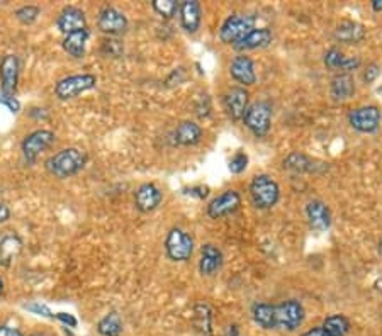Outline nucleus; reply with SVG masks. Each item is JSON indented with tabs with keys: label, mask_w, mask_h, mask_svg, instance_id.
<instances>
[{
	"label": "nucleus",
	"mask_w": 382,
	"mask_h": 336,
	"mask_svg": "<svg viewBox=\"0 0 382 336\" xmlns=\"http://www.w3.org/2000/svg\"><path fill=\"white\" fill-rule=\"evenodd\" d=\"M87 153L84 150L70 146L51 155L46 160L44 167L56 179H70V177L82 172L85 165H87Z\"/></svg>",
	"instance_id": "obj_1"
},
{
	"label": "nucleus",
	"mask_w": 382,
	"mask_h": 336,
	"mask_svg": "<svg viewBox=\"0 0 382 336\" xmlns=\"http://www.w3.org/2000/svg\"><path fill=\"white\" fill-rule=\"evenodd\" d=\"M250 197L257 209H272L281 199V187L270 175H257L250 183Z\"/></svg>",
	"instance_id": "obj_2"
},
{
	"label": "nucleus",
	"mask_w": 382,
	"mask_h": 336,
	"mask_svg": "<svg viewBox=\"0 0 382 336\" xmlns=\"http://www.w3.org/2000/svg\"><path fill=\"white\" fill-rule=\"evenodd\" d=\"M97 85V77L92 73H82V75H70L58 80L55 85V95L60 101H72L85 92L92 90Z\"/></svg>",
	"instance_id": "obj_3"
},
{
	"label": "nucleus",
	"mask_w": 382,
	"mask_h": 336,
	"mask_svg": "<svg viewBox=\"0 0 382 336\" xmlns=\"http://www.w3.org/2000/svg\"><path fill=\"white\" fill-rule=\"evenodd\" d=\"M242 121L255 136H265L272 126V105L265 101L253 102L252 105H249Z\"/></svg>",
	"instance_id": "obj_4"
},
{
	"label": "nucleus",
	"mask_w": 382,
	"mask_h": 336,
	"mask_svg": "<svg viewBox=\"0 0 382 336\" xmlns=\"http://www.w3.org/2000/svg\"><path fill=\"white\" fill-rule=\"evenodd\" d=\"M165 252L172 261H187L194 253L192 236L182 228H172L165 238Z\"/></svg>",
	"instance_id": "obj_5"
},
{
	"label": "nucleus",
	"mask_w": 382,
	"mask_h": 336,
	"mask_svg": "<svg viewBox=\"0 0 382 336\" xmlns=\"http://www.w3.org/2000/svg\"><path fill=\"white\" fill-rule=\"evenodd\" d=\"M304 321V307L299 300L289 299L275 306V330L296 331Z\"/></svg>",
	"instance_id": "obj_6"
},
{
	"label": "nucleus",
	"mask_w": 382,
	"mask_h": 336,
	"mask_svg": "<svg viewBox=\"0 0 382 336\" xmlns=\"http://www.w3.org/2000/svg\"><path fill=\"white\" fill-rule=\"evenodd\" d=\"M55 133L49 129H36L31 134H27L23 140V143H21V150H23V157L26 164L33 165L42 151L51 148V144L55 143Z\"/></svg>",
	"instance_id": "obj_7"
},
{
	"label": "nucleus",
	"mask_w": 382,
	"mask_h": 336,
	"mask_svg": "<svg viewBox=\"0 0 382 336\" xmlns=\"http://www.w3.org/2000/svg\"><path fill=\"white\" fill-rule=\"evenodd\" d=\"M255 26V17L245 14H233L222 23L219 29V40L225 44H236L245 34H249Z\"/></svg>",
	"instance_id": "obj_8"
},
{
	"label": "nucleus",
	"mask_w": 382,
	"mask_h": 336,
	"mask_svg": "<svg viewBox=\"0 0 382 336\" xmlns=\"http://www.w3.org/2000/svg\"><path fill=\"white\" fill-rule=\"evenodd\" d=\"M21 63L17 55H5L0 62V95L16 97L17 83H19Z\"/></svg>",
	"instance_id": "obj_9"
},
{
	"label": "nucleus",
	"mask_w": 382,
	"mask_h": 336,
	"mask_svg": "<svg viewBox=\"0 0 382 336\" xmlns=\"http://www.w3.org/2000/svg\"><path fill=\"white\" fill-rule=\"evenodd\" d=\"M381 111L376 105H364L353 109L348 114V122L359 133H374L381 126Z\"/></svg>",
	"instance_id": "obj_10"
},
{
	"label": "nucleus",
	"mask_w": 382,
	"mask_h": 336,
	"mask_svg": "<svg viewBox=\"0 0 382 336\" xmlns=\"http://www.w3.org/2000/svg\"><path fill=\"white\" fill-rule=\"evenodd\" d=\"M97 27L104 34H109V36H119V34L126 33L127 19L121 10H118L116 7L105 5L99 12Z\"/></svg>",
	"instance_id": "obj_11"
},
{
	"label": "nucleus",
	"mask_w": 382,
	"mask_h": 336,
	"mask_svg": "<svg viewBox=\"0 0 382 336\" xmlns=\"http://www.w3.org/2000/svg\"><path fill=\"white\" fill-rule=\"evenodd\" d=\"M242 206V197L236 190H226L221 196L214 197L207 206V216L212 219H221L236 212Z\"/></svg>",
	"instance_id": "obj_12"
},
{
	"label": "nucleus",
	"mask_w": 382,
	"mask_h": 336,
	"mask_svg": "<svg viewBox=\"0 0 382 336\" xmlns=\"http://www.w3.org/2000/svg\"><path fill=\"white\" fill-rule=\"evenodd\" d=\"M249 99H250V94L245 87L229 88V90L225 94L226 114H228L233 121H242L246 109H249Z\"/></svg>",
	"instance_id": "obj_13"
},
{
	"label": "nucleus",
	"mask_w": 382,
	"mask_h": 336,
	"mask_svg": "<svg viewBox=\"0 0 382 336\" xmlns=\"http://www.w3.org/2000/svg\"><path fill=\"white\" fill-rule=\"evenodd\" d=\"M56 27L63 36L70 33H77V31L87 29V17L85 12L79 7L68 5L60 12L58 19H56Z\"/></svg>",
	"instance_id": "obj_14"
},
{
	"label": "nucleus",
	"mask_w": 382,
	"mask_h": 336,
	"mask_svg": "<svg viewBox=\"0 0 382 336\" xmlns=\"http://www.w3.org/2000/svg\"><path fill=\"white\" fill-rule=\"evenodd\" d=\"M164 201V192L155 183H143L134 192V206L140 212H151Z\"/></svg>",
	"instance_id": "obj_15"
},
{
	"label": "nucleus",
	"mask_w": 382,
	"mask_h": 336,
	"mask_svg": "<svg viewBox=\"0 0 382 336\" xmlns=\"http://www.w3.org/2000/svg\"><path fill=\"white\" fill-rule=\"evenodd\" d=\"M24 248V243L19 235L16 233H3L0 236V267L9 268L10 265L16 263L17 258L21 257Z\"/></svg>",
	"instance_id": "obj_16"
},
{
	"label": "nucleus",
	"mask_w": 382,
	"mask_h": 336,
	"mask_svg": "<svg viewBox=\"0 0 382 336\" xmlns=\"http://www.w3.org/2000/svg\"><path fill=\"white\" fill-rule=\"evenodd\" d=\"M229 73L233 79L238 83H242V87H250L257 82V73H255V65L250 56H236L229 65Z\"/></svg>",
	"instance_id": "obj_17"
},
{
	"label": "nucleus",
	"mask_w": 382,
	"mask_h": 336,
	"mask_svg": "<svg viewBox=\"0 0 382 336\" xmlns=\"http://www.w3.org/2000/svg\"><path fill=\"white\" fill-rule=\"evenodd\" d=\"M180 12V24L189 34H194L199 31L201 21H203V10L201 3L196 0H186L179 5Z\"/></svg>",
	"instance_id": "obj_18"
},
{
	"label": "nucleus",
	"mask_w": 382,
	"mask_h": 336,
	"mask_svg": "<svg viewBox=\"0 0 382 336\" xmlns=\"http://www.w3.org/2000/svg\"><path fill=\"white\" fill-rule=\"evenodd\" d=\"M306 216L309 226L316 231H327L331 226L330 207L321 201H311L306 206Z\"/></svg>",
	"instance_id": "obj_19"
},
{
	"label": "nucleus",
	"mask_w": 382,
	"mask_h": 336,
	"mask_svg": "<svg viewBox=\"0 0 382 336\" xmlns=\"http://www.w3.org/2000/svg\"><path fill=\"white\" fill-rule=\"evenodd\" d=\"M272 40H274V36H272L270 29H267V27H253L249 34H245L242 40L233 46L240 49V51H249V49L267 48Z\"/></svg>",
	"instance_id": "obj_20"
},
{
	"label": "nucleus",
	"mask_w": 382,
	"mask_h": 336,
	"mask_svg": "<svg viewBox=\"0 0 382 336\" xmlns=\"http://www.w3.org/2000/svg\"><path fill=\"white\" fill-rule=\"evenodd\" d=\"M222 260H225V258H222L221 250H219L218 246L207 243V245H204L203 250H201L199 272L203 275H206V277H211V275H214L216 272L222 267Z\"/></svg>",
	"instance_id": "obj_21"
},
{
	"label": "nucleus",
	"mask_w": 382,
	"mask_h": 336,
	"mask_svg": "<svg viewBox=\"0 0 382 336\" xmlns=\"http://www.w3.org/2000/svg\"><path fill=\"white\" fill-rule=\"evenodd\" d=\"M366 38V29L355 21H342L335 29V40L345 44H357Z\"/></svg>",
	"instance_id": "obj_22"
},
{
	"label": "nucleus",
	"mask_w": 382,
	"mask_h": 336,
	"mask_svg": "<svg viewBox=\"0 0 382 336\" xmlns=\"http://www.w3.org/2000/svg\"><path fill=\"white\" fill-rule=\"evenodd\" d=\"M173 138H175L177 144L182 146H194L203 138V127L192 121H182L173 131Z\"/></svg>",
	"instance_id": "obj_23"
},
{
	"label": "nucleus",
	"mask_w": 382,
	"mask_h": 336,
	"mask_svg": "<svg viewBox=\"0 0 382 336\" xmlns=\"http://www.w3.org/2000/svg\"><path fill=\"white\" fill-rule=\"evenodd\" d=\"M88 38H90V31H88L87 27V29L66 34V36L63 38L62 46L70 56H73V58H84Z\"/></svg>",
	"instance_id": "obj_24"
},
{
	"label": "nucleus",
	"mask_w": 382,
	"mask_h": 336,
	"mask_svg": "<svg viewBox=\"0 0 382 336\" xmlns=\"http://www.w3.org/2000/svg\"><path fill=\"white\" fill-rule=\"evenodd\" d=\"M330 92L335 101H346L355 94V80L350 73H337L331 79Z\"/></svg>",
	"instance_id": "obj_25"
},
{
	"label": "nucleus",
	"mask_w": 382,
	"mask_h": 336,
	"mask_svg": "<svg viewBox=\"0 0 382 336\" xmlns=\"http://www.w3.org/2000/svg\"><path fill=\"white\" fill-rule=\"evenodd\" d=\"M192 324L199 336H212V313L206 302H199L194 306Z\"/></svg>",
	"instance_id": "obj_26"
},
{
	"label": "nucleus",
	"mask_w": 382,
	"mask_h": 336,
	"mask_svg": "<svg viewBox=\"0 0 382 336\" xmlns=\"http://www.w3.org/2000/svg\"><path fill=\"white\" fill-rule=\"evenodd\" d=\"M253 321L262 330H275V306L267 302H257L252 307Z\"/></svg>",
	"instance_id": "obj_27"
},
{
	"label": "nucleus",
	"mask_w": 382,
	"mask_h": 336,
	"mask_svg": "<svg viewBox=\"0 0 382 336\" xmlns=\"http://www.w3.org/2000/svg\"><path fill=\"white\" fill-rule=\"evenodd\" d=\"M321 328L328 336H346L350 331V321L343 314H333L323 321Z\"/></svg>",
	"instance_id": "obj_28"
},
{
	"label": "nucleus",
	"mask_w": 382,
	"mask_h": 336,
	"mask_svg": "<svg viewBox=\"0 0 382 336\" xmlns=\"http://www.w3.org/2000/svg\"><path fill=\"white\" fill-rule=\"evenodd\" d=\"M123 330V320L118 313L105 314L97 323V333L101 336H119Z\"/></svg>",
	"instance_id": "obj_29"
},
{
	"label": "nucleus",
	"mask_w": 382,
	"mask_h": 336,
	"mask_svg": "<svg viewBox=\"0 0 382 336\" xmlns=\"http://www.w3.org/2000/svg\"><path fill=\"white\" fill-rule=\"evenodd\" d=\"M313 164L314 160H311L309 157H306L304 153H299V151H294V153H291L284 160V168L292 173H307L314 170Z\"/></svg>",
	"instance_id": "obj_30"
},
{
	"label": "nucleus",
	"mask_w": 382,
	"mask_h": 336,
	"mask_svg": "<svg viewBox=\"0 0 382 336\" xmlns=\"http://www.w3.org/2000/svg\"><path fill=\"white\" fill-rule=\"evenodd\" d=\"M41 10L38 5H23L19 7V9L14 12V16H16V19L19 21L21 24H24V26H29V24L36 23V19L40 17Z\"/></svg>",
	"instance_id": "obj_31"
},
{
	"label": "nucleus",
	"mask_w": 382,
	"mask_h": 336,
	"mask_svg": "<svg viewBox=\"0 0 382 336\" xmlns=\"http://www.w3.org/2000/svg\"><path fill=\"white\" fill-rule=\"evenodd\" d=\"M151 7H153V10L158 16L165 17V19H172L177 14V10H179V3L175 0H153Z\"/></svg>",
	"instance_id": "obj_32"
},
{
	"label": "nucleus",
	"mask_w": 382,
	"mask_h": 336,
	"mask_svg": "<svg viewBox=\"0 0 382 336\" xmlns=\"http://www.w3.org/2000/svg\"><path fill=\"white\" fill-rule=\"evenodd\" d=\"M343 60H345V55L338 48H330L324 53V65H327V68L333 70V72L342 70Z\"/></svg>",
	"instance_id": "obj_33"
},
{
	"label": "nucleus",
	"mask_w": 382,
	"mask_h": 336,
	"mask_svg": "<svg viewBox=\"0 0 382 336\" xmlns=\"http://www.w3.org/2000/svg\"><path fill=\"white\" fill-rule=\"evenodd\" d=\"M246 167H249V155H246L245 151H238V153L229 160V165H228L229 172L236 173V175L245 172Z\"/></svg>",
	"instance_id": "obj_34"
},
{
	"label": "nucleus",
	"mask_w": 382,
	"mask_h": 336,
	"mask_svg": "<svg viewBox=\"0 0 382 336\" xmlns=\"http://www.w3.org/2000/svg\"><path fill=\"white\" fill-rule=\"evenodd\" d=\"M0 104L5 105L12 114H17L21 111V102L16 97H10V95H0Z\"/></svg>",
	"instance_id": "obj_35"
},
{
	"label": "nucleus",
	"mask_w": 382,
	"mask_h": 336,
	"mask_svg": "<svg viewBox=\"0 0 382 336\" xmlns=\"http://www.w3.org/2000/svg\"><path fill=\"white\" fill-rule=\"evenodd\" d=\"M26 309L33 311L34 314H40V316H44V318H55V314L49 311L48 306H44V304H40V302H33V304H26Z\"/></svg>",
	"instance_id": "obj_36"
},
{
	"label": "nucleus",
	"mask_w": 382,
	"mask_h": 336,
	"mask_svg": "<svg viewBox=\"0 0 382 336\" xmlns=\"http://www.w3.org/2000/svg\"><path fill=\"white\" fill-rule=\"evenodd\" d=\"M379 73H381V66L377 65V63H370V65L366 68V72H364V82L372 83L374 80L379 77Z\"/></svg>",
	"instance_id": "obj_37"
},
{
	"label": "nucleus",
	"mask_w": 382,
	"mask_h": 336,
	"mask_svg": "<svg viewBox=\"0 0 382 336\" xmlns=\"http://www.w3.org/2000/svg\"><path fill=\"white\" fill-rule=\"evenodd\" d=\"M360 66L359 56H345L342 65V73H350L352 70H357Z\"/></svg>",
	"instance_id": "obj_38"
},
{
	"label": "nucleus",
	"mask_w": 382,
	"mask_h": 336,
	"mask_svg": "<svg viewBox=\"0 0 382 336\" xmlns=\"http://www.w3.org/2000/svg\"><path fill=\"white\" fill-rule=\"evenodd\" d=\"M55 318H56V320L62 321V323L68 324V326H72V328H75V326H77V320H75V318L72 316V314L58 313V314H55Z\"/></svg>",
	"instance_id": "obj_39"
},
{
	"label": "nucleus",
	"mask_w": 382,
	"mask_h": 336,
	"mask_svg": "<svg viewBox=\"0 0 382 336\" xmlns=\"http://www.w3.org/2000/svg\"><path fill=\"white\" fill-rule=\"evenodd\" d=\"M0 336H24V333L21 330H17V328L2 324V326H0Z\"/></svg>",
	"instance_id": "obj_40"
},
{
	"label": "nucleus",
	"mask_w": 382,
	"mask_h": 336,
	"mask_svg": "<svg viewBox=\"0 0 382 336\" xmlns=\"http://www.w3.org/2000/svg\"><path fill=\"white\" fill-rule=\"evenodd\" d=\"M10 219V209L5 203H0V224Z\"/></svg>",
	"instance_id": "obj_41"
},
{
	"label": "nucleus",
	"mask_w": 382,
	"mask_h": 336,
	"mask_svg": "<svg viewBox=\"0 0 382 336\" xmlns=\"http://www.w3.org/2000/svg\"><path fill=\"white\" fill-rule=\"evenodd\" d=\"M301 336H328V335L324 333L323 328L316 326V328H313V330H307L306 333H303Z\"/></svg>",
	"instance_id": "obj_42"
},
{
	"label": "nucleus",
	"mask_w": 382,
	"mask_h": 336,
	"mask_svg": "<svg viewBox=\"0 0 382 336\" xmlns=\"http://www.w3.org/2000/svg\"><path fill=\"white\" fill-rule=\"evenodd\" d=\"M226 336H240V328L236 326V324H231V326H228V330H226Z\"/></svg>",
	"instance_id": "obj_43"
},
{
	"label": "nucleus",
	"mask_w": 382,
	"mask_h": 336,
	"mask_svg": "<svg viewBox=\"0 0 382 336\" xmlns=\"http://www.w3.org/2000/svg\"><path fill=\"white\" fill-rule=\"evenodd\" d=\"M372 9L376 10V12H382V0H374Z\"/></svg>",
	"instance_id": "obj_44"
},
{
	"label": "nucleus",
	"mask_w": 382,
	"mask_h": 336,
	"mask_svg": "<svg viewBox=\"0 0 382 336\" xmlns=\"http://www.w3.org/2000/svg\"><path fill=\"white\" fill-rule=\"evenodd\" d=\"M3 287H5V284H3V279L0 277V296L3 294Z\"/></svg>",
	"instance_id": "obj_45"
},
{
	"label": "nucleus",
	"mask_w": 382,
	"mask_h": 336,
	"mask_svg": "<svg viewBox=\"0 0 382 336\" xmlns=\"http://www.w3.org/2000/svg\"><path fill=\"white\" fill-rule=\"evenodd\" d=\"M377 250H379V253L382 255V235H381V240H379V246H377Z\"/></svg>",
	"instance_id": "obj_46"
},
{
	"label": "nucleus",
	"mask_w": 382,
	"mask_h": 336,
	"mask_svg": "<svg viewBox=\"0 0 382 336\" xmlns=\"http://www.w3.org/2000/svg\"><path fill=\"white\" fill-rule=\"evenodd\" d=\"M31 336H44V335H31Z\"/></svg>",
	"instance_id": "obj_47"
}]
</instances>
